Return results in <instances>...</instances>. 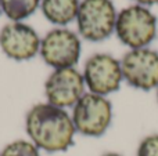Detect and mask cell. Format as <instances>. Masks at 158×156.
Here are the masks:
<instances>
[{
  "instance_id": "1",
  "label": "cell",
  "mask_w": 158,
  "mask_h": 156,
  "mask_svg": "<svg viewBox=\"0 0 158 156\" xmlns=\"http://www.w3.org/2000/svg\"><path fill=\"white\" fill-rule=\"evenodd\" d=\"M25 129L31 142L39 151L64 152L74 145L75 126L65 109L49 102L36 104L28 111Z\"/></svg>"
},
{
  "instance_id": "2",
  "label": "cell",
  "mask_w": 158,
  "mask_h": 156,
  "mask_svg": "<svg viewBox=\"0 0 158 156\" xmlns=\"http://www.w3.org/2000/svg\"><path fill=\"white\" fill-rule=\"evenodd\" d=\"M115 32L132 50L144 49L157 36V17L144 6H129L118 14Z\"/></svg>"
},
{
  "instance_id": "3",
  "label": "cell",
  "mask_w": 158,
  "mask_h": 156,
  "mask_svg": "<svg viewBox=\"0 0 158 156\" xmlns=\"http://www.w3.org/2000/svg\"><path fill=\"white\" fill-rule=\"evenodd\" d=\"M77 133L86 137H101L112 120V105L106 97L85 93L72 108Z\"/></svg>"
},
{
  "instance_id": "4",
  "label": "cell",
  "mask_w": 158,
  "mask_h": 156,
  "mask_svg": "<svg viewBox=\"0 0 158 156\" xmlns=\"http://www.w3.org/2000/svg\"><path fill=\"white\" fill-rule=\"evenodd\" d=\"M117 17L111 0H83L77 15L78 30L86 40L101 41L114 32Z\"/></svg>"
},
{
  "instance_id": "5",
  "label": "cell",
  "mask_w": 158,
  "mask_h": 156,
  "mask_svg": "<svg viewBox=\"0 0 158 156\" xmlns=\"http://www.w3.org/2000/svg\"><path fill=\"white\" fill-rule=\"evenodd\" d=\"M123 79L129 86L143 91L158 88V53L151 49L131 50L121 61Z\"/></svg>"
},
{
  "instance_id": "6",
  "label": "cell",
  "mask_w": 158,
  "mask_h": 156,
  "mask_svg": "<svg viewBox=\"0 0 158 156\" xmlns=\"http://www.w3.org/2000/svg\"><path fill=\"white\" fill-rule=\"evenodd\" d=\"M83 79L89 93L103 97L115 93L123 80L121 62L110 54L92 55L85 64Z\"/></svg>"
},
{
  "instance_id": "7",
  "label": "cell",
  "mask_w": 158,
  "mask_h": 156,
  "mask_svg": "<svg viewBox=\"0 0 158 156\" xmlns=\"http://www.w3.org/2000/svg\"><path fill=\"white\" fill-rule=\"evenodd\" d=\"M43 61L54 69L74 68L81 57V40L72 30L53 29L40 41Z\"/></svg>"
},
{
  "instance_id": "8",
  "label": "cell",
  "mask_w": 158,
  "mask_h": 156,
  "mask_svg": "<svg viewBox=\"0 0 158 156\" xmlns=\"http://www.w3.org/2000/svg\"><path fill=\"white\" fill-rule=\"evenodd\" d=\"M83 75L75 68L54 69L44 83L47 102L58 108H74L85 94Z\"/></svg>"
},
{
  "instance_id": "9",
  "label": "cell",
  "mask_w": 158,
  "mask_h": 156,
  "mask_svg": "<svg viewBox=\"0 0 158 156\" xmlns=\"http://www.w3.org/2000/svg\"><path fill=\"white\" fill-rule=\"evenodd\" d=\"M0 47L11 60L28 61L40 50V40L31 26L22 22H13L0 30Z\"/></svg>"
},
{
  "instance_id": "10",
  "label": "cell",
  "mask_w": 158,
  "mask_h": 156,
  "mask_svg": "<svg viewBox=\"0 0 158 156\" xmlns=\"http://www.w3.org/2000/svg\"><path fill=\"white\" fill-rule=\"evenodd\" d=\"M79 0H42L43 15L56 25H67L78 15Z\"/></svg>"
},
{
  "instance_id": "11",
  "label": "cell",
  "mask_w": 158,
  "mask_h": 156,
  "mask_svg": "<svg viewBox=\"0 0 158 156\" xmlns=\"http://www.w3.org/2000/svg\"><path fill=\"white\" fill-rule=\"evenodd\" d=\"M40 0H0L2 10L10 19L18 22L36 11Z\"/></svg>"
},
{
  "instance_id": "12",
  "label": "cell",
  "mask_w": 158,
  "mask_h": 156,
  "mask_svg": "<svg viewBox=\"0 0 158 156\" xmlns=\"http://www.w3.org/2000/svg\"><path fill=\"white\" fill-rule=\"evenodd\" d=\"M0 156H40V151L31 141L15 140L2 149Z\"/></svg>"
},
{
  "instance_id": "13",
  "label": "cell",
  "mask_w": 158,
  "mask_h": 156,
  "mask_svg": "<svg viewBox=\"0 0 158 156\" xmlns=\"http://www.w3.org/2000/svg\"><path fill=\"white\" fill-rule=\"evenodd\" d=\"M136 156H158V134L143 138L139 144Z\"/></svg>"
},
{
  "instance_id": "14",
  "label": "cell",
  "mask_w": 158,
  "mask_h": 156,
  "mask_svg": "<svg viewBox=\"0 0 158 156\" xmlns=\"http://www.w3.org/2000/svg\"><path fill=\"white\" fill-rule=\"evenodd\" d=\"M136 3L139 4H146V6H154V4H158V0H135Z\"/></svg>"
},
{
  "instance_id": "15",
  "label": "cell",
  "mask_w": 158,
  "mask_h": 156,
  "mask_svg": "<svg viewBox=\"0 0 158 156\" xmlns=\"http://www.w3.org/2000/svg\"><path fill=\"white\" fill-rule=\"evenodd\" d=\"M100 156H122L121 154H117V152H107V154H103Z\"/></svg>"
},
{
  "instance_id": "16",
  "label": "cell",
  "mask_w": 158,
  "mask_h": 156,
  "mask_svg": "<svg viewBox=\"0 0 158 156\" xmlns=\"http://www.w3.org/2000/svg\"><path fill=\"white\" fill-rule=\"evenodd\" d=\"M157 99H158V88H157Z\"/></svg>"
},
{
  "instance_id": "17",
  "label": "cell",
  "mask_w": 158,
  "mask_h": 156,
  "mask_svg": "<svg viewBox=\"0 0 158 156\" xmlns=\"http://www.w3.org/2000/svg\"><path fill=\"white\" fill-rule=\"evenodd\" d=\"M0 13H2V4H0Z\"/></svg>"
}]
</instances>
